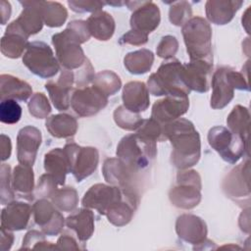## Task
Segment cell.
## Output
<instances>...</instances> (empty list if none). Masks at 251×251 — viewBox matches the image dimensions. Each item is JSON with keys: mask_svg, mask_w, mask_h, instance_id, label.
<instances>
[{"mask_svg": "<svg viewBox=\"0 0 251 251\" xmlns=\"http://www.w3.org/2000/svg\"><path fill=\"white\" fill-rule=\"evenodd\" d=\"M164 132L173 146L171 161L176 168L186 170L198 163L201 156L200 135L189 120H175L164 126Z\"/></svg>", "mask_w": 251, "mask_h": 251, "instance_id": "obj_1", "label": "cell"}, {"mask_svg": "<svg viewBox=\"0 0 251 251\" xmlns=\"http://www.w3.org/2000/svg\"><path fill=\"white\" fill-rule=\"evenodd\" d=\"M87 40L88 36L85 28L74 22H70L62 32L52 36L57 60L65 70H77L85 63L87 58L80 44Z\"/></svg>", "mask_w": 251, "mask_h": 251, "instance_id": "obj_2", "label": "cell"}, {"mask_svg": "<svg viewBox=\"0 0 251 251\" xmlns=\"http://www.w3.org/2000/svg\"><path fill=\"white\" fill-rule=\"evenodd\" d=\"M117 157L132 173L147 169L157 155L156 141L139 133L124 136L117 146Z\"/></svg>", "mask_w": 251, "mask_h": 251, "instance_id": "obj_3", "label": "cell"}, {"mask_svg": "<svg viewBox=\"0 0 251 251\" xmlns=\"http://www.w3.org/2000/svg\"><path fill=\"white\" fill-rule=\"evenodd\" d=\"M147 88L155 96H188L190 89L183 80V64L177 59L164 62L149 76Z\"/></svg>", "mask_w": 251, "mask_h": 251, "instance_id": "obj_4", "label": "cell"}, {"mask_svg": "<svg viewBox=\"0 0 251 251\" xmlns=\"http://www.w3.org/2000/svg\"><path fill=\"white\" fill-rule=\"evenodd\" d=\"M182 36L190 60L213 63L212 28L202 17L191 18L182 25Z\"/></svg>", "mask_w": 251, "mask_h": 251, "instance_id": "obj_5", "label": "cell"}, {"mask_svg": "<svg viewBox=\"0 0 251 251\" xmlns=\"http://www.w3.org/2000/svg\"><path fill=\"white\" fill-rule=\"evenodd\" d=\"M201 177L194 170L181 171L176 176V184L170 190L172 204L180 209H192L201 201Z\"/></svg>", "mask_w": 251, "mask_h": 251, "instance_id": "obj_6", "label": "cell"}, {"mask_svg": "<svg viewBox=\"0 0 251 251\" xmlns=\"http://www.w3.org/2000/svg\"><path fill=\"white\" fill-rule=\"evenodd\" d=\"M24 65L41 78L54 76L60 70L51 47L42 41L29 42L23 56Z\"/></svg>", "mask_w": 251, "mask_h": 251, "instance_id": "obj_7", "label": "cell"}, {"mask_svg": "<svg viewBox=\"0 0 251 251\" xmlns=\"http://www.w3.org/2000/svg\"><path fill=\"white\" fill-rule=\"evenodd\" d=\"M208 142L222 159L229 164L238 162L245 151L248 153V144L225 126L212 127L208 132Z\"/></svg>", "mask_w": 251, "mask_h": 251, "instance_id": "obj_8", "label": "cell"}, {"mask_svg": "<svg viewBox=\"0 0 251 251\" xmlns=\"http://www.w3.org/2000/svg\"><path fill=\"white\" fill-rule=\"evenodd\" d=\"M69 158L71 173L77 182L89 176L97 168L99 153L95 147H81L75 142H69L64 146Z\"/></svg>", "mask_w": 251, "mask_h": 251, "instance_id": "obj_9", "label": "cell"}, {"mask_svg": "<svg viewBox=\"0 0 251 251\" xmlns=\"http://www.w3.org/2000/svg\"><path fill=\"white\" fill-rule=\"evenodd\" d=\"M126 5L133 11L130 17L131 29L148 35L158 27L161 14L155 3L152 1H126Z\"/></svg>", "mask_w": 251, "mask_h": 251, "instance_id": "obj_10", "label": "cell"}, {"mask_svg": "<svg viewBox=\"0 0 251 251\" xmlns=\"http://www.w3.org/2000/svg\"><path fill=\"white\" fill-rule=\"evenodd\" d=\"M108 104V97L95 86H85L74 90L71 97L73 110L80 117H91Z\"/></svg>", "mask_w": 251, "mask_h": 251, "instance_id": "obj_11", "label": "cell"}, {"mask_svg": "<svg viewBox=\"0 0 251 251\" xmlns=\"http://www.w3.org/2000/svg\"><path fill=\"white\" fill-rule=\"evenodd\" d=\"M249 160H246L230 171L222 184L225 194L239 204H245L246 202L249 205Z\"/></svg>", "mask_w": 251, "mask_h": 251, "instance_id": "obj_12", "label": "cell"}, {"mask_svg": "<svg viewBox=\"0 0 251 251\" xmlns=\"http://www.w3.org/2000/svg\"><path fill=\"white\" fill-rule=\"evenodd\" d=\"M124 193V188L104 183L92 185L84 194L81 203L83 207L94 209L101 215H106L107 211L118 202Z\"/></svg>", "mask_w": 251, "mask_h": 251, "instance_id": "obj_13", "label": "cell"}, {"mask_svg": "<svg viewBox=\"0 0 251 251\" xmlns=\"http://www.w3.org/2000/svg\"><path fill=\"white\" fill-rule=\"evenodd\" d=\"M32 215L42 232L49 236L59 234L66 223L63 215L55 209L54 204L45 198L37 200L32 205Z\"/></svg>", "mask_w": 251, "mask_h": 251, "instance_id": "obj_14", "label": "cell"}, {"mask_svg": "<svg viewBox=\"0 0 251 251\" xmlns=\"http://www.w3.org/2000/svg\"><path fill=\"white\" fill-rule=\"evenodd\" d=\"M213 63L204 60H190L183 65V80L190 90L200 93L210 89Z\"/></svg>", "mask_w": 251, "mask_h": 251, "instance_id": "obj_15", "label": "cell"}, {"mask_svg": "<svg viewBox=\"0 0 251 251\" xmlns=\"http://www.w3.org/2000/svg\"><path fill=\"white\" fill-rule=\"evenodd\" d=\"M189 108L188 96H167L156 101L152 107L151 118L165 126L184 115Z\"/></svg>", "mask_w": 251, "mask_h": 251, "instance_id": "obj_16", "label": "cell"}, {"mask_svg": "<svg viewBox=\"0 0 251 251\" xmlns=\"http://www.w3.org/2000/svg\"><path fill=\"white\" fill-rule=\"evenodd\" d=\"M41 131L32 126L20 129L17 136V157L22 165L32 167L41 144Z\"/></svg>", "mask_w": 251, "mask_h": 251, "instance_id": "obj_17", "label": "cell"}, {"mask_svg": "<svg viewBox=\"0 0 251 251\" xmlns=\"http://www.w3.org/2000/svg\"><path fill=\"white\" fill-rule=\"evenodd\" d=\"M74 84V72L70 70L62 71L56 81L50 80L45 84L51 102L57 110L66 111L69 109L71 105V90Z\"/></svg>", "mask_w": 251, "mask_h": 251, "instance_id": "obj_18", "label": "cell"}, {"mask_svg": "<svg viewBox=\"0 0 251 251\" xmlns=\"http://www.w3.org/2000/svg\"><path fill=\"white\" fill-rule=\"evenodd\" d=\"M138 197L132 188H124L122 198L116 202L106 213L108 221L116 226L127 225L137 208Z\"/></svg>", "mask_w": 251, "mask_h": 251, "instance_id": "obj_19", "label": "cell"}, {"mask_svg": "<svg viewBox=\"0 0 251 251\" xmlns=\"http://www.w3.org/2000/svg\"><path fill=\"white\" fill-rule=\"evenodd\" d=\"M176 231L180 239L191 244H201L206 240L207 226L198 216L183 214L176 222Z\"/></svg>", "mask_w": 251, "mask_h": 251, "instance_id": "obj_20", "label": "cell"}, {"mask_svg": "<svg viewBox=\"0 0 251 251\" xmlns=\"http://www.w3.org/2000/svg\"><path fill=\"white\" fill-rule=\"evenodd\" d=\"M32 207L22 201H12L2 210L1 227L9 230H22L27 227Z\"/></svg>", "mask_w": 251, "mask_h": 251, "instance_id": "obj_21", "label": "cell"}, {"mask_svg": "<svg viewBox=\"0 0 251 251\" xmlns=\"http://www.w3.org/2000/svg\"><path fill=\"white\" fill-rule=\"evenodd\" d=\"M227 71V67L219 68L211 79L213 92L210 105L213 109H223L234 96V88L228 78Z\"/></svg>", "mask_w": 251, "mask_h": 251, "instance_id": "obj_22", "label": "cell"}, {"mask_svg": "<svg viewBox=\"0 0 251 251\" xmlns=\"http://www.w3.org/2000/svg\"><path fill=\"white\" fill-rule=\"evenodd\" d=\"M20 3L24 6V10L14 23L29 37L32 34L38 33L44 24L40 6L41 1H20Z\"/></svg>", "mask_w": 251, "mask_h": 251, "instance_id": "obj_23", "label": "cell"}, {"mask_svg": "<svg viewBox=\"0 0 251 251\" xmlns=\"http://www.w3.org/2000/svg\"><path fill=\"white\" fill-rule=\"evenodd\" d=\"M124 106L131 112L140 113L149 107V90L142 81H129L123 90Z\"/></svg>", "mask_w": 251, "mask_h": 251, "instance_id": "obj_24", "label": "cell"}, {"mask_svg": "<svg viewBox=\"0 0 251 251\" xmlns=\"http://www.w3.org/2000/svg\"><path fill=\"white\" fill-rule=\"evenodd\" d=\"M242 4L237 0H209L205 5L207 19L216 25H226L233 19Z\"/></svg>", "mask_w": 251, "mask_h": 251, "instance_id": "obj_25", "label": "cell"}, {"mask_svg": "<svg viewBox=\"0 0 251 251\" xmlns=\"http://www.w3.org/2000/svg\"><path fill=\"white\" fill-rule=\"evenodd\" d=\"M28 37L19 28L14 21L7 26L1 39V52L4 56L12 59L19 58L26 50Z\"/></svg>", "mask_w": 251, "mask_h": 251, "instance_id": "obj_26", "label": "cell"}, {"mask_svg": "<svg viewBox=\"0 0 251 251\" xmlns=\"http://www.w3.org/2000/svg\"><path fill=\"white\" fill-rule=\"evenodd\" d=\"M105 180L121 188H132L131 182L134 173H132L118 158H109L105 160L102 168Z\"/></svg>", "mask_w": 251, "mask_h": 251, "instance_id": "obj_27", "label": "cell"}, {"mask_svg": "<svg viewBox=\"0 0 251 251\" xmlns=\"http://www.w3.org/2000/svg\"><path fill=\"white\" fill-rule=\"evenodd\" d=\"M44 169L53 176L59 185H64L67 174L71 173V165L64 148H54L45 154Z\"/></svg>", "mask_w": 251, "mask_h": 251, "instance_id": "obj_28", "label": "cell"}, {"mask_svg": "<svg viewBox=\"0 0 251 251\" xmlns=\"http://www.w3.org/2000/svg\"><path fill=\"white\" fill-rule=\"evenodd\" d=\"M32 93L31 86L25 80L11 75H0V96L1 100L13 99L26 101Z\"/></svg>", "mask_w": 251, "mask_h": 251, "instance_id": "obj_29", "label": "cell"}, {"mask_svg": "<svg viewBox=\"0 0 251 251\" xmlns=\"http://www.w3.org/2000/svg\"><path fill=\"white\" fill-rule=\"evenodd\" d=\"M66 226L76 233L80 241H86L94 231V214L88 208L79 209L66 219Z\"/></svg>", "mask_w": 251, "mask_h": 251, "instance_id": "obj_30", "label": "cell"}, {"mask_svg": "<svg viewBox=\"0 0 251 251\" xmlns=\"http://www.w3.org/2000/svg\"><path fill=\"white\" fill-rule=\"evenodd\" d=\"M90 34L98 40L106 41L110 39L116 28L115 20L111 14L106 11L93 13L86 21Z\"/></svg>", "mask_w": 251, "mask_h": 251, "instance_id": "obj_31", "label": "cell"}, {"mask_svg": "<svg viewBox=\"0 0 251 251\" xmlns=\"http://www.w3.org/2000/svg\"><path fill=\"white\" fill-rule=\"evenodd\" d=\"M12 186L14 191L18 192L21 197L30 201L33 199L34 175L32 167L25 165H18L12 173Z\"/></svg>", "mask_w": 251, "mask_h": 251, "instance_id": "obj_32", "label": "cell"}, {"mask_svg": "<svg viewBox=\"0 0 251 251\" xmlns=\"http://www.w3.org/2000/svg\"><path fill=\"white\" fill-rule=\"evenodd\" d=\"M49 133L56 138H68L76 133L78 125L72 115L57 114L47 118L45 123Z\"/></svg>", "mask_w": 251, "mask_h": 251, "instance_id": "obj_33", "label": "cell"}, {"mask_svg": "<svg viewBox=\"0 0 251 251\" xmlns=\"http://www.w3.org/2000/svg\"><path fill=\"white\" fill-rule=\"evenodd\" d=\"M154 62V54L148 49L129 52L124 58L126 69L133 75H143L150 71Z\"/></svg>", "mask_w": 251, "mask_h": 251, "instance_id": "obj_34", "label": "cell"}, {"mask_svg": "<svg viewBox=\"0 0 251 251\" xmlns=\"http://www.w3.org/2000/svg\"><path fill=\"white\" fill-rule=\"evenodd\" d=\"M250 114L246 107L236 105L226 118V125L230 131L240 136L248 144Z\"/></svg>", "mask_w": 251, "mask_h": 251, "instance_id": "obj_35", "label": "cell"}, {"mask_svg": "<svg viewBox=\"0 0 251 251\" xmlns=\"http://www.w3.org/2000/svg\"><path fill=\"white\" fill-rule=\"evenodd\" d=\"M41 13L44 24L49 27L63 25L68 18L67 9L59 2L41 1Z\"/></svg>", "mask_w": 251, "mask_h": 251, "instance_id": "obj_36", "label": "cell"}, {"mask_svg": "<svg viewBox=\"0 0 251 251\" xmlns=\"http://www.w3.org/2000/svg\"><path fill=\"white\" fill-rule=\"evenodd\" d=\"M93 86L99 89L107 97L116 94L122 86L120 76L112 71H102L94 75Z\"/></svg>", "mask_w": 251, "mask_h": 251, "instance_id": "obj_37", "label": "cell"}, {"mask_svg": "<svg viewBox=\"0 0 251 251\" xmlns=\"http://www.w3.org/2000/svg\"><path fill=\"white\" fill-rule=\"evenodd\" d=\"M52 203L63 212H73L78 204V195L74 187L57 189L51 197Z\"/></svg>", "mask_w": 251, "mask_h": 251, "instance_id": "obj_38", "label": "cell"}, {"mask_svg": "<svg viewBox=\"0 0 251 251\" xmlns=\"http://www.w3.org/2000/svg\"><path fill=\"white\" fill-rule=\"evenodd\" d=\"M114 120L118 126L126 130H136L143 122L138 113L129 111L124 105L114 111Z\"/></svg>", "mask_w": 251, "mask_h": 251, "instance_id": "obj_39", "label": "cell"}, {"mask_svg": "<svg viewBox=\"0 0 251 251\" xmlns=\"http://www.w3.org/2000/svg\"><path fill=\"white\" fill-rule=\"evenodd\" d=\"M192 9L190 3L187 1L174 2L170 7L169 19L170 22L177 26L183 25L187 21L191 19Z\"/></svg>", "mask_w": 251, "mask_h": 251, "instance_id": "obj_40", "label": "cell"}, {"mask_svg": "<svg viewBox=\"0 0 251 251\" xmlns=\"http://www.w3.org/2000/svg\"><path fill=\"white\" fill-rule=\"evenodd\" d=\"M22 117V107L16 100L5 99L0 103V121L3 124L13 125L20 121Z\"/></svg>", "mask_w": 251, "mask_h": 251, "instance_id": "obj_41", "label": "cell"}, {"mask_svg": "<svg viewBox=\"0 0 251 251\" xmlns=\"http://www.w3.org/2000/svg\"><path fill=\"white\" fill-rule=\"evenodd\" d=\"M29 114L36 119L48 118L51 113V106L48 98L41 92L33 94L27 104Z\"/></svg>", "mask_w": 251, "mask_h": 251, "instance_id": "obj_42", "label": "cell"}, {"mask_svg": "<svg viewBox=\"0 0 251 251\" xmlns=\"http://www.w3.org/2000/svg\"><path fill=\"white\" fill-rule=\"evenodd\" d=\"M137 133L150 138L154 141H165L167 139L164 132V126L159 124L156 120L150 118L143 120L141 126L136 129Z\"/></svg>", "mask_w": 251, "mask_h": 251, "instance_id": "obj_43", "label": "cell"}, {"mask_svg": "<svg viewBox=\"0 0 251 251\" xmlns=\"http://www.w3.org/2000/svg\"><path fill=\"white\" fill-rule=\"evenodd\" d=\"M1 184H0V196L1 204L5 205L13 201L15 197L14 189L12 186V174L11 168L8 164L1 165Z\"/></svg>", "mask_w": 251, "mask_h": 251, "instance_id": "obj_44", "label": "cell"}, {"mask_svg": "<svg viewBox=\"0 0 251 251\" xmlns=\"http://www.w3.org/2000/svg\"><path fill=\"white\" fill-rule=\"evenodd\" d=\"M21 249H57V245L45 240V236L38 230L28 231L23 239V246Z\"/></svg>", "mask_w": 251, "mask_h": 251, "instance_id": "obj_45", "label": "cell"}, {"mask_svg": "<svg viewBox=\"0 0 251 251\" xmlns=\"http://www.w3.org/2000/svg\"><path fill=\"white\" fill-rule=\"evenodd\" d=\"M57 185L59 184L53 176L46 173L39 177L34 195L42 198H51L55 191L58 189Z\"/></svg>", "mask_w": 251, "mask_h": 251, "instance_id": "obj_46", "label": "cell"}, {"mask_svg": "<svg viewBox=\"0 0 251 251\" xmlns=\"http://www.w3.org/2000/svg\"><path fill=\"white\" fill-rule=\"evenodd\" d=\"M178 49V42L173 35L164 36L159 42L156 52L157 55L164 59H170L176 55Z\"/></svg>", "mask_w": 251, "mask_h": 251, "instance_id": "obj_47", "label": "cell"}, {"mask_svg": "<svg viewBox=\"0 0 251 251\" xmlns=\"http://www.w3.org/2000/svg\"><path fill=\"white\" fill-rule=\"evenodd\" d=\"M74 75H75V84L77 86V88L85 87L90 81L93 80L95 75L94 69L88 59L79 68V70L77 69L75 72H74Z\"/></svg>", "mask_w": 251, "mask_h": 251, "instance_id": "obj_48", "label": "cell"}, {"mask_svg": "<svg viewBox=\"0 0 251 251\" xmlns=\"http://www.w3.org/2000/svg\"><path fill=\"white\" fill-rule=\"evenodd\" d=\"M104 2L102 1H98V0H94V1H90V0H69L68 1V5L70 6V8L76 13H85V12H90V13H95L98 11H101L103 6H104Z\"/></svg>", "mask_w": 251, "mask_h": 251, "instance_id": "obj_49", "label": "cell"}, {"mask_svg": "<svg viewBox=\"0 0 251 251\" xmlns=\"http://www.w3.org/2000/svg\"><path fill=\"white\" fill-rule=\"evenodd\" d=\"M148 41V35L133 29L128 30L120 38L121 44H131V45H143Z\"/></svg>", "mask_w": 251, "mask_h": 251, "instance_id": "obj_50", "label": "cell"}, {"mask_svg": "<svg viewBox=\"0 0 251 251\" xmlns=\"http://www.w3.org/2000/svg\"><path fill=\"white\" fill-rule=\"evenodd\" d=\"M58 250H79L80 247L77 245L76 240L68 233L62 234L57 241Z\"/></svg>", "mask_w": 251, "mask_h": 251, "instance_id": "obj_51", "label": "cell"}, {"mask_svg": "<svg viewBox=\"0 0 251 251\" xmlns=\"http://www.w3.org/2000/svg\"><path fill=\"white\" fill-rule=\"evenodd\" d=\"M14 242V234L12 230L1 227V250L6 251L11 248Z\"/></svg>", "mask_w": 251, "mask_h": 251, "instance_id": "obj_52", "label": "cell"}, {"mask_svg": "<svg viewBox=\"0 0 251 251\" xmlns=\"http://www.w3.org/2000/svg\"><path fill=\"white\" fill-rule=\"evenodd\" d=\"M1 160L5 161L10 158L12 152V144L9 136L5 134H1Z\"/></svg>", "mask_w": 251, "mask_h": 251, "instance_id": "obj_53", "label": "cell"}, {"mask_svg": "<svg viewBox=\"0 0 251 251\" xmlns=\"http://www.w3.org/2000/svg\"><path fill=\"white\" fill-rule=\"evenodd\" d=\"M11 5L9 2L7 1H1L0 3V14H1V24L5 25L6 22L9 20L10 16H11Z\"/></svg>", "mask_w": 251, "mask_h": 251, "instance_id": "obj_54", "label": "cell"}, {"mask_svg": "<svg viewBox=\"0 0 251 251\" xmlns=\"http://www.w3.org/2000/svg\"><path fill=\"white\" fill-rule=\"evenodd\" d=\"M105 4H108V5H112V6H123V5H126V2L124 1H115V2H106Z\"/></svg>", "mask_w": 251, "mask_h": 251, "instance_id": "obj_55", "label": "cell"}]
</instances>
